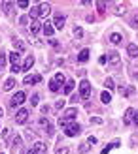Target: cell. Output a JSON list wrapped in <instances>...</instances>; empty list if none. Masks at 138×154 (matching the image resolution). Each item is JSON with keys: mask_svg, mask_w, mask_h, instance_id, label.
I'll return each mask as SVG.
<instances>
[{"mask_svg": "<svg viewBox=\"0 0 138 154\" xmlns=\"http://www.w3.org/2000/svg\"><path fill=\"white\" fill-rule=\"evenodd\" d=\"M55 154H68V147H59L55 150Z\"/></svg>", "mask_w": 138, "mask_h": 154, "instance_id": "37", "label": "cell"}, {"mask_svg": "<svg viewBox=\"0 0 138 154\" xmlns=\"http://www.w3.org/2000/svg\"><path fill=\"white\" fill-rule=\"evenodd\" d=\"M45 132H48V135H53V124H48V128H45Z\"/></svg>", "mask_w": 138, "mask_h": 154, "instance_id": "42", "label": "cell"}, {"mask_svg": "<svg viewBox=\"0 0 138 154\" xmlns=\"http://www.w3.org/2000/svg\"><path fill=\"white\" fill-rule=\"evenodd\" d=\"M97 8H98V13H104L106 11V2H102V0L97 2Z\"/></svg>", "mask_w": 138, "mask_h": 154, "instance_id": "31", "label": "cell"}, {"mask_svg": "<svg viewBox=\"0 0 138 154\" xmlns=\"http://www.w3.org/2000/svg\"><path fill=\"white\" fill-rule=\"evenodd\" d=\"M40 28H42V23L40 21H32V25H30V32L38 34V32H40Z\"/></svg>", "mask_w": 138, "mask_h": 154, "instance_id": "19", "label": "cell"}, {"mask_svg": "<svg viewBox=\"0 0 138 154\" xmlns=\"http://www.w3.org/2000/svg\"><path fill=\"white\" fill-rule=\"evenodd\" d=\"M38 100H40V96H38V94H34L32 98H30V103H32V107H34V105H38Z\"/></svg>", "mask_w": 138, "mask_h": 154, "instance_id": "38", "label": "cell"}, {"mask_svg": "<svg viewBox=\"0 0 138 154\" xmlns=\"http://www.w3.org/2000/svg\"><path fill=\"white\" fill-rule=\"evenodd\" d=\"M19 23H21V25H27V23H28V17H21Z\"/></svg>", "mask_w": 138, "mask_h": 154, "instance_id": "45", "label": "cell"}, {"mask_svg": "<svg viewBox=\"0 0 138 154\" xmlns=\"http://www.w3.org/2000/svg\"><path fill=\"white\" fill-rule=\"evenodd\" d=\"M104 87H106V88H108V90H112V88H116V85H113V81H112V79H110V77H108V79H106V81H104Z\"/></svg>", "mask_w": 138, "mask_h": 154, "instance_id": "29", "label": "cell"}, {"mask_svg": "<svg viewBox=\"0 0 138 154\" xmlns=\"http://www.w3.org/2000/svg\"><path fill=\"white\" fill-rule=\"evenodd\" d=\"M40 124H42V126H45V128H48V124H49V122H48V120H45V119L42 117V119H40Z\"/></svg>", "mask_w": 138, "mask_h": 154, "instance_id": "44", "label": "cell"}, {"mask_svg": "<svg viewBox=\"0 0 138 154\" xmlns=\"http://www.w3.org/2000/svg\"><path fill=\"white\" fill-rule=\"evenodd\" d=\"M89 96H91V83H89L87 79H83V81L80 83V98L87 100Z\"/></svg>", "mask_w": 138, "mask_h": 154, "instance_id": "3", "label": "cell"}, {"mask_svg": "<svg viewBox=\"0 0 138 154\" xmlns=\"http://www.w3.org/2000/svg\"><path fill=\"white\" fill-rule=\"evenodd\" d=\"M2 6H4V8H6V10H4V11H6V13H10V8H12V6H13V4H12V2H4V4H2Z\"/></svg>", "mask_w": 138, "mask_h": 154, "instance_id": "39", "label": "cell"}, {"mask_svg": "<svg viewBox=\"0 0 138 154\" xmlns=\"http://www.w3.org/2000/svg\"><path fill=\"white\" fill-rule=\"evenodd\" d=\"M64 15H61V13H57L55 15V19H53V26H55L57 30H63L64 28Z\"/></svg>", "mask_w": 138, "mask_h": 154, "instance_id": "7", "label": "cell"}, {"mask_svg": "<svg viewBox=\"0 0 138 154\" xmlns=\"http://www.w3.org/2000/svg\"><path fill=\"white\" fill-rule=\"evenodd\" d=\"M133 92H134V88H133V87H125V85H123V87H119V94L123 96V98H127V96H131Z\"/></svg>", "mask_w": 138, "mask_h": 154, "instance_id": "14", "label": "cell"}, {"mask_svg": "<svg viewBox=\"0 0 138 154\" xmlns=\"http://www.w3.org/2000/svg\"><path fill=\"white\" fill-rule=\"evenodd\" d=\"M106 60H108V57H100V58H98V62H100V64H106Z\"/></svg>", "mask_w": 138, "mask_h": 154, "instance_id": "48", "label": "cell"}, {"mask_svg": "<svg viewBox=\"0 0 138 154\" xmlns=\"http://www.w3.org/2000/svg\"><path fill=\"white\" fill-rule=\"evenodd\" d=\"M108 64H110V66H119V64H121L119 53H116V51H110V53H108Z\"/></svg>", "mask_w": 138, "mask_h": 154, "instance_id": "5", "label": "cell"}, {"mask_svg": "<svg viewBox=\"0 0 138 154\" xmlns=\"http://www.w3.org/2000/svg\"><path fill=\"white\" fill-rule=\"evenodd\" d=\"M34 66V57L30 55V57H27L25 58V64H23V72H27V70H30V68Z\"/></svg>", "mask_w": 138, "mask_h": 154, "instance_id": "16", "label": "cell"}, {"mask_svg": "<svg viewBox=\"0 0 138 154\" xmlns=\"http://www.w3.org/2000/svg\"><path fill=\"white\" fill-rule=\"evenodd\" d=\"M80 134H81V126L76 124V122H72V124H68L64 128V135H68V137H76V135H80Z\"/></svg>", "mask_w": 138, "mask_h": 154, "instance_id": "2", "label": "cell"}, {"mask_svg": "<svg viewBox=\"0 0 138 154\" xmlns=\"http://www.w3.org/2000/svg\"><path fill=\"white\" fill-rule=\"evenodd\" d=\"M42 81V75H27L25 79H23V83L25 85H32V83H40Z\"/></svg>", "mask_w": 138, "mask_h": 154, "instance_id": "13", "label": "cell"}, {"mask_svg": "<svg viewBox=\"0 0 138 154\" xmlns=\"http://www.w3.org/2000/svg\"><path fill=\"white\" fill-rule=\"evenodd\" d=\"M13 45H15V49H17L19 53H23V51H25V45H23L19 40H13Z\"/></svg>", "mask_w": 138, "mask_h": 154, "instance_id": "28", "label": "cell"}, {"mask_svg": "<svg viewBox=\"0 0 138 154\" xmlns=\"http://www.w3.org/2000/svg\"><path fill=\"white\" fill-rule=\"evenodd\" d=\"M87 143H89V145H95V143H97V137H93V135H91L89 139H87Z\"/></svg>", "mask_w": 138, "mask_h": 154, "instance_id": "43", "label": "cell"}, {"mask_svg": "<svg viewBox=\"0 0 138 154\" xmlns=\"http://www.w3.org/2000/svg\"><path fill=\"white\" fill-rule=\"evenodd\" d=\"M4 66H6V57L4 53H0V70H4Z\"/></svg>", "mask_w": 138, "mask_h": 154, "instance_id": "36", "label": "cell"}, {"mask_svg": "<svg viewBox=\"0 0 138 154\" xmlns=\"http://www.w3.org/2000/svg\"><path fill=\"white\" fill-rule=\"evenodd\" d=\"M100 100H102V103H110V102H112L110 92H102V94H100Z\"/></svg>", "mask_w": 138, "mask_h": 154, "instance_id": "26", "label": "cell"}, {"mask_svg": "<svg viewBox=\"0 0 138 154\" xmlns=\"http://www.w3.org/2000/svg\"><path fill=\"white\" fill-rule=\"evenodd\" d=\"M42 30H44V34L45 36H53V32H55V26H53V23H49V21H45L44 25H42Z\"/></svg>", "mask_w": 138, "mask_h": 154, "instance_id": "11", "label": "cell"}, {"mask_svg": "<svg viewBox=\"0 0 138 154\" xmlns=\"http://www.w3.org/2000/svg\"><path fill=\"white\" fill-rule=\"evenodd\" d=\"M8 134H10V132H8V128H4L2 130V137H8Z\"/></svg>", "mask_w": 138, "mask_h": 154, "instance_id": "49", "label": "cell"}, {"mask_svg": "<svg viewBox=\"0 0 138 154\" xmlns=\"http://www.w3.org/2000/svg\"><path fill=\"white\" fill-rule=\"evenodd\" d=\"M17 6H19V8H21V10H27V8H28V6H30V4H28V2H27V0H21V2H17Z\"/></svg>", "mask_w": 138, "mask_h": 154, "instance_id": "35", "label": "cell"}, {"mask_svg": "<svg viewBox=\"0 0 138 154\" xmlns=\"http://www.w3.org/2000/svg\"><path fill=\"white\" fill-rule=\"evenodd\" d=\"M32 150H34L36 154H45V152H48V147H45V143L36 141V143L32 145Z\"/></svg>", "mask_w": 138, "mask_h": 154, "instance_id": "10", "label": "cell"}, {"mask_svg": "<svg viewBox=\"0 0 138 154\" xmlns=\"http://www.w3.org/2000/svg\"><path fill=\"white\" fill-rule=\"evenodd\" d=\"M13 87H15V79H13V77L6 79V83H4V90H12Z\"/></svg>", "mask_w": 138, "mask_h": 154, "instance_id": "21", "label": "cell"}, {"mask_svg": "<svg viewBox=\"0 0 138 154\" xmlns=\"http://www.w3.org/2000/svg\"><path fill=\"white\" fill-rule=\"evenodd\" d=\"M91 124H102V119H98V117L91 119Z\"/></svg>", "mask_w": 138, "mask_h": 154, "instance_id": "40", "label": "cell"}, {"mask_svg": "<svg viewBox=\"0 0 138 154\" xmlns=\"http://www.w3.org/2000/svg\"><path fill=\"white\" fill-rule=\"evenodd\" d=\"M10 62H12V66H19V55H17V51L10 53Z\"/></svg>", "mask_w": 138, "mask_h": 154, "instance_id": "20", "label": "cell"}, {"mask_svg": "<svg viewBox=\"0 0 138 154\" xmlns=\"http://www.w3.org/2000/svg\"><path fill=\"white\" fill-rule=\"evenodd\" d=\"M123 122H125L127 126H129V124H133V122H134V109H133V107H129V109L125 111V117H123Z\"/></svg>", "mask_w": 138, "mask_h": 154, "instance_id": "9", "label": "cell"}, {"mask_svg": "<svg viewBox=\"0 0 138 154\" xmlns=\"http://www.w3.org/2000/svg\"><path fill=\"white\" fill-rule=\"evenodd\" d=\"M74 36H76V38H81V36H83V28H81V26H76V28H74Z\"/></svg>", "mask_w": 138, "mask_h": 154, "instance_id": "32", "label": "cell"}, {"mask_svg": "<svg viewBox=\"0 0 138 154\" xmlns=\"http://www.w3.org/2000/svg\"><path fill=\"white\" fill-rule=\"evenodd\" d=\"M2 115H4V111H2V109H0V117H2Z\"/></svg>", "mask_w": 138, "mask_h": 154, "instance_id": "51", "label": "cell"}, {"mask_svg": "<svg viewBox=\"0 0 138 154\" xmlns=\"http://www.w3.org/2000/svg\"><path fill=\"white\" fill-rule=\"evenodd\" d=\"M28 15H30V17H32V19L36 21V17H40V6H34L32 10H30V13H28Z\"/></svg>", "mask_w": 138, "mask_h": 154, "instance_id": "23", "label": "cell"}, {"mask_svg": "<svg viewBox=\"0 0 138 154\" xmlns=\"http://www.w3.org/2000/svg\"><path fill=\"white\" fill-rule=\"evenodd\" d=\"M23 102H25V92H17V94H13V98L10 100V105L12 107H17V105H21Z\"/></svg>", "mask_w": 138, "mask_h": 154, "instance_id": "4", "label": "cell"}, {"mask_svg": "<svg viewBox=\"0 0 138 154\" xmlns=\"http://www.w3.org/2000/svg\"><path fill=\"white\" fill-rule=\"evenodd\" d=\"M113 147H119V141H117V139L113 141V143H110L108 147H104V149H102V154H108V152H110V150H112Z\"/></svg>", "mask_w": 138, "mask_h": 154, "instance_id": "25", "label": "cell"}, {"mask_svg": "<svg viewBox=\"0 0 138 154\" xmlns=\"http://www.w3.org/2000/svg\"><path fill=\"white\" fill-rule=\"evenodd\" d=\"M49 11H51V6H49L48 2L40 4V17H45V15H49Z\"/></svg>", "mask_w": 138, "mask_h": 154, "instance_id": "15", "label": "cell"}, {"mask_svg": "<svg viewBox=\"0 0 138 154\" xmlns=\"http://www.w3.org/2000/svg\"><path fill=\"white\" fill-rule=\"evenodd\" d=\"M131 77H133V79H138V72L133 70V72H131Z\"/></svg>", "mask_w": 138, "mask_h": 154, "instance_id": "47", "label": "cell"}, {"mask_svg": "<svg viewBox=\"0 0 138 154\" xmlns=\"http://www.w3.org/2000/svg\"><path fill=\"white\" fill-rule=\"evenodd\" d=\"M134 124L138 126V111H134Z\"/></svg>", "mask_w": 138, "mask_h": 154, "instance_id": "50", "label": "cell"}, {"mask_svg": "<svg viewBox=\"0 0 138 154\" xmlns=\"http://www.w3.org/2000/svg\"><path fill=\"white\" fill-rule=\"evenodd\" d=\"M131 26H133V28H138V17H133V21H131Z\"/></svg>", "mask_w": 138, "mask_h": 154, "instance_id": "41", "label": "cell"}, {"mask_svg": "<svg viewBox=\"0 0 138 154\" xmlns=\"http://www.w3.org/2000/svg\"><path fill=\"white\" fill-rule=\"evenodd\" d=\"M59 88H61V85H59L55 79H51V81H49V90H51V92H59Z\"/></svg>", "mask_w": 138, "mask_h": 154, "instance_id": "24", "label": "cell"}, {"mask_svg": "<svg viewBox=\"0 0 138 154\" xmlns=\"http://www.w3.org/2000/svg\"><path fill=\"white\" fill-rule=\"evenodd\" d=\"M127 55L131 57V58H136V57H138V45L129 43V45H127Z\"/></svg>", "mask_w": 138, "mask_h": 154, "instance_id": "12", "label": "cell"}, {"mask_svg": "<svg viewBox=\"0 0 138 154\" xmlns=\"http://www.w3.org/2000/svg\"><path fill=\"white\" fill-rule=\"evenodd\" d=\"M76 115H78V109H76V107H70V109H66V111H64V115L59 119V124L63 126V128H66L68 124H70V120H74V119H76Z\"/></svg>", "mask_w": 138, "mask_h": 154, "instance_id": "1", "label": "cell"}, {"mask_svg": "<svg viewBox=\"0 0 138 154\" xmlns=\"http://www.w3.org/2000/svg\"><path fill=\"white\" fill-rule=\"evenodd\" d=\"M64 102H66V100H57V103H55V109H57V111H61V109L64 107Z\"/></svg>", "mask_w": 138, "mask_h": 154, "instance_id": "34", "label": "cell"}, {"mask_svg": "<svg viewBox=\"0 0 138 154\" xmlns=\"http://www.w3.org/2000/svg\"><path fill=\"white\" fill-rule=\"evenodd\" d=\"M121 40H123V38H121V34H117V32H113V34L110 36V43H113V45H119Z\"/></svg>", "mask_w": 138, "mask_h": 154, "instance_id": "18", "label": "cell"}, {"mask_svg": "<svg viewBox=\"0 0 138 154\" xmlns=\"http://www.w3.org/2000/svg\"><path fill=\"white\" fill-rule=\"evenodd\" d=\"M89 149H91V147H89V143H81L80 152H81V154H85V152H89Z\"/></svg>", "mask_w": 138, "mask_h": 154, "instance_id": "33", "label": "cell"}, {"mask_svg": "<svg viewBox=\"0 0 138 154\" xmlns=\"http://www.w3.org/2000/svg\"><path fill=\"white\" fill-rule=\"evenodd\" d=\"M27 119H28V111L27 109H19L17 115H15V122H17V124H25Z\"/></svg>", "mask_w": 138, "mask_h": 154, "instance_id": "6", "label": "cell"}, {"mask_svg": "<svg viewBox=\"0 0 138 154\" xmlns=\"http://www.w3.org/2000/svg\"><path fill=\"white\" fill-rule=\"evenodd\" d=\"M12 72L17 73V72H21V68H19V66H12Z\"/></svg>", "mask_w": 138, "mask_h": 154, "instance_id": "46", "label": "cell"}, {"mask_svg": "<svg viewBox=\"0 0 138 154\" xmlns=\"http://www.w3.org/2000/svg\"><path fill=\"white\" fill-rule=\"evenodd\" d=\"M78 60H80V62H87V60H89V49H81L80 55H78Z\"/></svg>", "mask_w": 138, "mask_h": 154, "instance_id": "17", "label": "cell"}, {"mask_svg": "<svg viewBox=\"0 0 138 154\" xmlns=\"http://www.w3.org/2000/svg\"><path fill=\"white\" fill-rule=\"evenodd\" d=\"M10 147H12L13 154H17V152H19V149H21V137H19V135H13V137H12Z\"/></svg>", "mask_w": 138, "mask_h": 154, "instance_id": "8", "label": "cell"}, {"mask_svg": "<svg viewBox=\"0 0 138 154\" xmlns=\"http://www.w3.org/2000/svg\"><path fill=\"white\" fill-rule=\"evenodd\" d=\"M53 79H55V81H57V83H59V85H61V83H66V77H64V75H63V73H57V75H55V77H53Z\"/></svg>", "mask_w": 138, "mask_h": 154, "instance_id": "30", "label": "cell"}, {"mask_svg": "<svg viewBox=\"0 0 138 154\" xmlns=\"http://www.w3.org/2000/svg\"><path fill=\"white\" fill-rule=\"evenodd\" d=\"M74 85H76L74 81H66L64 83V94H70V92L74 90Z\"/></svg>", "mask_w": 138, "mask_h": 154, "instance_id": "22", "label": "cell"}, {"mask_svg": "<svg viewBox=\"0 0 138 154\" xmlns=\"http://www.w3.org/2000/svg\"><path fill=\"white\" fill-rule=\"evenodd\" d=\"M125 11H127V10H125V6H123V4H117V6H116V10H113V13H116V15H123Z\"/></svg>", "mask_w": 138, "mask_h": 154, "instance_id": "27", "label": "cell"}]
</instances>
